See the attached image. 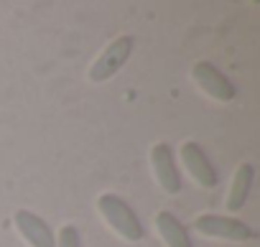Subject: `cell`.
I'll use <instances>...</instances> for the list:
<instances>
[{
    "label": "cell",
    "instance_id": "cell-3",
    "mask_svg": "<svg viewBox=\"0 0 260 247\" xmlns=\"http://www.w3.org/2000/svg\"><path fill=\"white\" fill-rule=\"evenodd\" d=\"M194 229L207 234V237H219V239H230V242H245V239H252L255 232L235 219V217H219V214H202L194 219Z\"/></svg>",
    "mask_w": 260,
    "mask_h": 247
},
{
    "label": "cell",
    "instance_id": "cell-9",
    "mask_svg": "<svg viewBox=\"0 0 260 247\" xmlns=\"http://www.w3.org/2000/svg\"><path fill=\"white\" fill-rule=\"evenodd\" d=\"M252 181H255V168L250 163H242L237 171H235V179H232V189H230V196H227V209L230 211H240L250 196V189H252Z\"/></svg>",
    "mask_w": 260,
    "mask_h": 247
},
{
    "label": "cell",
    "instance_id": "cell-8",
    "mask_svg": "<svg viewBox=\"0 0 260 247\" xmlns=\"http://www.w3.org/2000/svg\"><path fill=\"white\" fill-rule=\"evenodd\" d=\"M156 229L158 234L164 237L166 247H194L191 244V237L186 232V227L179 222V217L169 209H161L156 214Z\"/></svg>",
    "mask_w": 260,
    "mask_h": 247
},
{
    "label": "cell",
    "instance_id": "cell-1",
    "mask_svg": "<svg viewBox=\"0 0 260 247\" xmlns=\"http://www.w3.org/2000/svg\"><path fill=\"white\" fill-rule=\"evenodd\" d=\"M97 209H100L102 219L110 224V229L117 232L122 239L138 242V239L146 237L143 222L138 219L136 209L130 206L125 199H120L117 194H102V196L97 199Z\"/></svg>",
    "mask_w": 260,
    "mask_h": 247
},
{
    "label": "cell",
    "instance_id": "cell-2",
    "mask_svg": "<svg viewBox=\"0 0 260 247\" xmlns=\"http://www.w3.org/2000/svg\"><path fill=\"white\" fill-rule=\"evenodd\" d=\"M133 46H136L133 36H117L115 41H110L107 49H105V51L97 56V61L92 64L89 79H92V82H107L112 74H117V72L125 66V61L130 59V54H133Z\"/></svg>",
    "mask_w": 260,
    "mask_h": 247
},
{
    "label": "cell",
    "instance_id": "cell-6",
    "mask_svg": "<svg viewBox=\"0 0 260 247\" xmlns=\"http://www.w3.org/2000/svg\"><path fill=\"white\" fill-rule=\"evenodd\" d=\"M13 224L21 232V237L31 244V247H56V234L49 227L46 219H41L39 214L28 211V209H16L13 214Z\"/></svg>",
    "mask_w": 260,
    "mask_h": 247
},
{
    "label": "cell",
    "instance_id": "cell-4",
    "mask_svg": "<svg viewBox=\"0 0 260 247\" xmlns=\"http://www.w3.org/2000/svg\"><path fill=\"white\" fill-rule=\"evenodd\" d=\"M191 77L194 82L199 84V89H204L212 99H219V102H232L237 89L235 84L212 64V61H197L194 69H191Z\"/></svg>",
    "mask_w": 260,
    "mask_h": 247
},
{
    "label": "cell",
    "instance_id": "cell-10",
    "mask_svg": "<svg viewBox=\"0 0 260 247\" xmlns=\"http://www.w3.org/2000/svg\"><path fill=\"white\" fill-rule=\"evenodd\" d=\"M56 247H82V237L74 224H64L56 234Z\"/></svg>",
    "mask_w": 260,
    "mask_h": 247
},
{
    "label": "cell",
    "instance_id": "cell-7",
    "mask_svg": "<svg viewBox=\"0 0 260 247\" xmlns=\"http://www.w3.org/2000/svg\"><path fill=\"white\" fill-rule=\"evenodd\" d=\"M151 166L156 173V181L166 194H179L181 191V176L176 168V158L169 143H156L151 148Z\"/></svg>",
    "mask_w": 260,
    "mask_h": 247
},
{
    "label": "cell",
    "instance_id": "cell-5",
    "mask_svg": "<svg viewBox=\"0 0 260 247\" xmlns=\"http://www.w3.org/2000/svg\"><path fill=\"white\" fill-rule=\"evenodd\" d=\"M179 153H181V161H184L189 176H191L199 186H204V189H214V186L219 184V176H217L212 161L207 158V153H204V148H202L199 143L186 140V143L181 146Z\"/></svg>",
    "mask_w": 260,
    "mask_h": 247
}]
</instances>
